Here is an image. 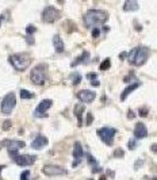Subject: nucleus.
I'll list each match as a JSON object with an SVG mask.
<instances>
[{
  "label": "nucleus",
  "mask_w": 157,
  "mask_h": 180,
  "mask_svg": "<svg viewBox=\"0 0 157 180\" xmlns=\"http://www.w3.org/2000/svg\"><path fill=\"white\" fill-rule=\"evenodd\" d=\"M108 19V14L103 10H90L84 14V26L88 28L98 27Z\"/></svg>",
  "instance_id": "1"
},
{
  "label": "nucleus",
  "mask_w": 157,
  "mask_h": 180,
  "mask_svg": "<svg viewBox=\"0 0 157 180\" xmlns=\"http://www.w3.org/2000/svg\"><path fill=\"white\" fill-rule=\"evenodd\" d=\"M150 56V50L145 46H137L130 50L129 53V62L134 67H141L148 61Z\"/></svg>",
  "instance_id": "2"
},
{
  "label": "nucleus",
  "mask_w": 157,
  "mask_h": 180,
  "mask_svg": "<svg viewBox=\"0 0 157 180\" xmlns=\"http://www.w3.org/2000/svg\"><path fill=\"white\" fill-rule=\"evenodd\" d=\"M8 61H10L11 65H12L16 71H21V72L26 71V69L30 67V64H31V58L26 53L12 54V56H10Z\"/></svg>",
  "instance_id": "3"
},
{
  "label": "nucleus",
  "mask_w": 157,
  "mask_h": 180,
  "mask_svg": "<svg viewBox=\"0 0 157 180\" xmlns=\"http://www.w3.org/2000/svg\"><path fill=\"white\" fill-rule=\"evenodd\" d=\"M30 79L34 83L35 85H43L46 81V65L43 64H39L31 71L30 74Z\"/></svg>",
  "instance_id": "4"
},
{
  "label": "nucleus",
  "mask_w": 157,
  "mask_h": 180,
  "mask_svg": "<svg viewBox=\"0 0 157 180\" xmlns=\"http://www.w3.org/2000/svg\"><path fill=\"white\" fill-rule=\"evenodd\" d=\"M117 134V129L114 127H110V126H106V127H102L98 130V135L100 137V140L104 142L107 146H111L114 144V137Z\"/></svg>",
  "instance_id": "5"
},
{
  "label": "nucleus",
  "mask_w": 157,
  "mask_h": 180,
  "mask_svg": "<svg viewBox=\"0 0 157 180\" xmlns=\"http://www.w3.org/2000/svg\"><path fill=\"white\" fill-rule=\"evenodd\" d=\"M60 18H61L60 10L52 7V6L46 7L45 10L42 11V21L45 22V23H54V22L58 21Z\"/></svg>",
  "instance_id": "6"
},
{
  "label": "nucleus",
  "mask_w": 157,
  "mask_h": 180,
  "mask_svg": "<svg viewBox=\"0 0 157 180\" xmlns=\"http://www.w3.org/2000/svg\"><path fill=\"white\" fill-rule=\"evenodd\" d=\"M11 156V159L14 160L15 162H16L18 165L21 167H28V165H33L35 162V156H28V154H18L16 152H8Z\"/></svg>",
  "instance_id": "7"
},
{
  "label": "nucleus",
  "mask_w": 157,
  "mask_h": 180,
  "mask_svg": "<svg viewBox=\"0 0 157 180\" xmlns=\"http://www.w3.org/2000/svg\"><path fill=\"white\" fill-rule=\"evenodd\" d=\"M15 104H16V98H15V94H7L4 96V99L1 100V113L8 115V114L12 113V110L15 108Z\"/></svg>",
  "instance_id": "8"
},
{
  "label": "nucleus",
  "mask_w": 157,
  "mask_h": 180,
  "mask_svg": "<svg viewBox=\"0 0 157 180\" xmlns=\"http://www.w3.org/2000/svg\"><path fill=\"white\" fill-rule=\"evenodd\" d=\"M42 173L46 176H63V175H66V169L54 164H46L42 167Z\"/></svg>",
  "instance_id": "9"
},
{
  "label": "nucleus",
  "mask_w": 157,
  "mask_h": 180,
  "mask_svg": "<svg viewBox=\"0 0 157 180\" xmlns=\"http://www.w3.org/2000/svg\"><path fill=\"white\" fill-rule=\"evenodd\" d=\"M53 102L50 99H43L39 102L38 107H37V110H35V117L37 118H42V117H48V114H46V111L52 107Z\"/></svg>",
  "instance_id": "10"
},
{
  "label": "nucleus",
  "mask_w": 157,
  "mask_h": 180,
  "mask_svg": "<svg viewBox=\"0 0 157 180\" xmlns=\"http://www.w3.org/2000/svg\"><path fill=\"white\" fill-rule=\"evenodd\" d=\"M7 146L8 148V152H18L19 149H22V148H25L26 146V144L23 141H18V140H11V141H3V142H0V148L1 146Z\"/></svg>",
  "instance_id": "11"
},
{
  "label": "nucleus",
  "mask_w": 157,
  "mask_h": 180,
  "mask_svg": "<svg viewBox=\"0 0 157 180\" xmlns=\"http://www.w3.org/2000/svg\"><path fill=\"white\" fill-rule=\"evenodd\" d=\"M96 94L94 91H88V89H81L77 92V99L83 103H91L95 100Z\"/></svg>",
  "instance_id": "12"
},
{
  "label": "nucleus",
  "mask_w": 157,
  "mask_h": 180,
  "mask_svg": "<svg viewBox=\"0 0 157 180\" xmlns=\"http://www.w3.org/2000/svg\"><path fill=\"white\" fill-rule=\"evenodd\" d=\"M83 156H84V152H83V146H81V144L79 141L75 142L73 145V157H75V161L73 164H72V167H76L80 164L81 159H83Z\"/></svg>",
  "instance_id": "13"
},
{
  "label": "nucleus",
  "mask_w": 157,
  "mask_h": 180,
  "mask_svg": "<svg viewBox=\"0 0 157 180\" xmlns=\"http://www.w3.org/2000/svg\"><path fill=\"white\" fill-rule=\"evenodd\" d=\"M148 135V129L144 123H137L134 127V137L136 140H141V138H145Z\"/></svg>",
  "instance_id": "14"
},
{
  "label": "nucleus",
  "mask_w": 157,
  "mask_h": 180,
  "mask_svg": "<svg viewBox=\"0 0 157 180\" xmlns=\"http://www.w3.org/2000/svg\"><path fill=\"white\" fill-rule=\"evenodd\" d=\"M48 138L45 137V135H42V134H39V135H37L35 137V140L31 142V148H34V149H41V148H43V146H46L48 145Z\"/></svg>",
  "instance_id": "15"
},
{
  "label": "nucleus",
  "mask_w": 157,
  "mask_h": 180,
  "mask_svg": "<svg viewBox=\"0 0 157 180\" xmlns=\"http://www.w3.org/2000/svg\"><path fill=\"white\" fill-rule=\"evenodd\" d=\"M84 111H85V107H84V104H76L73 108V113L75 115H76L77 118V123H79V126H83V114Z\"/></svg>",
  "instance_id": "16"
},
{
  "label": "nucleus",
  "mask_w": 157,
  "mask_h": 180,
  "mask_svg": "<svg viewBox=\"0 0 157 180\" xmlns=\"http://www.w3.org/2000/svg\"><path fill=\"white\" fill-rule=\"evenodd\" d=\"M141 85V83H138V81H134V83H131V84L127 87L126 89H123V92H122V95H121V100H126V98L131 94L134 89H137L138 87Z\"/></svg>",
  "instance_id": "17"
},
{
  "label": "nucleus",
  "mask_w": 157,
  "mask_h": 180,
  "mask_svg": "<svg viewBox=\"0 0 157 180\" xmlns=\"http://www.w3.org/2000/svg\"><path fill=\"white\" fill-rule=\"evenodd\" d=\"M53 45H54V49H56L57 53H63L64 52V42L58 34L53 37Z\"/></svg>",
  "instance_id": "18"
},
{
  "label": "nucleus",
  "mask_w": 157,
  "mask_h": 180,
  "mask_svg": "<svg viewBox=\"0 0 157 180\" xmlns=\"http://www.w3.org/2000/svg\"><path fill=\"white\" fill-rule=\"evenodd\" d=\"M88 60H90V53H88L87 50H85V52H83V53H81V56H80V57H77L76 60H75L73 62L70 64V67H72V68H75V67H76V65H80V64L87 62Z\"/></svg>",
  "instance_id": "19"
},
{
  "label": "nucleus",
  "mask_w": 157,
  "mask_h": 180,
  "mask_svg": "<svg viewBox=\"0 0 157 180\" xmlns=\"http://www.w3.org/2000/svg\"><path fill=\"white\" fill-rule=\"evenodd\" d=\"M138 1L137 0H126L125 6H123V10L125 11H137L138 10Z\"/></svg>",
  "instance_id": "20"
},
{
  "label": "nucleus",
  "mask_w": 157,
  "mask_h": 180,
  "mask_svg": "<svg viewBox=\"0 0 157 180\" xmlns=\"http://www.w3.org/2000/svg\"><path fill=\"white\" fill-rule=\"evenodd\" d=\"M21 98L22 99H33L34 98V94H31L27 89H21Z\"/></svg>",
  "instance_id": "21"
},
{
  "label": "nucleus",
  "mask_w": 157,
  "mask_h": 180,
  "mask_svg": "<svg viewBox=\"0 0 157 180\" xmlns=\"http://www.w3.org/2000/svg\"><path fill=\"white\" fill-rule=\"evenodd\" d=\"M110 67H111V61H110V58H106V60H103V62L100 64V71H107Z\"/></svg>",
  "instance_id": "22"
},
{
  "label": "nucleus",
  "mask_w": 157,
  "mask_h": 180,
  "mask_svg": "<svg viewBox=\"0 0 157 180\" xmlns=\"http://www.w3.org/2000/svg\"><path fill=\"white\" fill-rule=\"evenodd\" d=\"M72 79H73V81H72V84L73 85H77L81 81V76L79 73H76V74H72Z\"/></svg>",
  "instance_id": "23"
},
{
  "label": "nucleus",
  "mask_w": 157,
  "mask_h": 180,
  "mask_svg": "<svg viewBox=\"0 0 157 180\" xmlns=\"http://www.w3.org/2000/svg\"><path fill=\"white\" fill-rule=\"evenodd\" d=\"M35 31H37V28H35V26H33V25H28L27 27H26V33H27V35H31V34H34Z\"/></svg>",
  "instance_id": "24"
},
{
  "label": "nucleus",
  "mask_w": 157,
  "mask_h": 180,
  "mask_svg": "<svg viewBox=\"0 0 157 180\" xmlns=\"http://www.w3.org/2000/svg\"><path fill=\"white\" fill-rule=\"evenodd\" d=\"M21 180H30V171H23L21 175Z\"/></svg>",
  "instance_id": "25"
},
{
  "label": "nucleus",
  "mask_w": 157,
  "mask_h": 180,
  "mask_svg": "<svg viewBox=\"0 0 157 180\" xmlns=\"http://www.w3.org/2000/svg\"><path fill=\"white\" fill-rule=\"evenodd\" d=\"M92 120H94V117H92V114H91V113H88V114H87V117H85V125H87V126H90V125L92 123Z\"/></svg>",
  "instance_id": "26"
},
{
  "label": "nucleus",
  "mask_w": 157,
  "mask_h": 180,
  "mask_svg": "<svg viewBox=\"0 0 157 180\" xmlns=\"http://www.w3.org/2000/svg\"><path fill=\"white\" fill-rule=\"evenodd\" d=\"M114 156H115V157H123V156H125V152H123L122 149H117L115 152H114Z\"/></svg>",
  "instance_id": "27"
},
{
  "label": "nucleus",
  "mask_w": 157,
  "mask_h": 180,
  "mask_svg": "<svg viewBox=\"0 0 157 180\" xmlns=\"http://www.w3.org/2000/svg\"><path fill=\"white\" fill-rule=\"evenodd\" d=\"M138 113H140L141 117H146L148 113H149V110L145 108V107H142V108H140V111H138Z\"/></svg>",
  "instance_id": "28"
},
{
  "label": "nucleus",
  "mask_w": 157,
  "mask_h": 180,
  "mask_svg": "<svg viewBox=\"0 0 157 180\" xmlns=\"http://www.w3.org/2000/svg\"><path fill=\"white\" fill-rule=\"evenodd\" d=\"M99 35H100V30H99L98 27H95L94 30H92V37H94V38H98Z\"/></svg>",
  "instance_id": "29"
},
{
  "label": "nucleus",
  "mask_w": 157,
  "mask_h": 180,
  "mask_svg": "<svg viewBox=\"0 0 157 180\" xmlns=\"http://www.w3.org/2000/svg\"><path fill=\"white\" fill-rule=\"evenodd\" d=\"M87 157H88V162H90V164H92V165H98V162H96V160H95L91 154H87Z\"/></svg>",
  "instance_id": "30"
},
{
  "label": "nucleus",
  "mask_w": 157,
  "mask_h": 180,
  "mask_svg": "<svg viewBox=\"0 0 157 180\" xmlns=\"http://www.w3.org/2000/svg\"><path fill=\"white\" fill-rule=\"evenodd\" d=\"M11 127V120H4V123H3V130L7 131L8 129Z\"/></svg>",
  "instance_id": "31"
},
{
  "label": "nucleus",
  "mask_w": 157,
  "mask_h": 180,
  "mask_svg": "<svg viewBox=\"0 0 157 180\" xmlns=\"http://www.w3.org/2000/svg\"><path fill=\"white\" fill-rule=\"evenodd\" d=\"M127 145H129L130 149H136V141H133V140H131V141H129V144H127Z\"/></svg>",
  "instance_id": "32"
},
{
  "label": "nucleus",
  "mask_w": 157,
  "mask_h": 180,
  "mask_svg": "<svg viewBox=\"0 0 157 180\" xmlns=\"http://www.w3.org/2000/svg\"><path fill=\"white\" fill-rule=\"evenodd\" d=\"M91 84L94 85V87H99V85H100V83H99V80H96V79H95V80H92Z\"/></svg>",
  "instance_id": "33"
},
{
  "label": "nucleus",
  "mask_w": 157,
  "mask_h": 180,
  "mask_svg": "<svg viewBox=\"0 0 157 180\" xmlns=\"http://www.w3.org/2000/svg\"><path fill=\"white\" fill-rule=\"evenodd\" d=\"M27 43H28V45L34 43V38H31V35H27Z\"/></svg>",
  "instance_id": "34"
},
{
  "label": "nucleus",
  "mask_w": 157,
  "mask_h": 180,
  "mask_svg": "<svg viewBox=\"0 0 157 180\" xmlns=\"http://www.w3.org/2000/svg\"><path fill=\"white\" fill-rule=\"evenodd\" d=\"M127 117H129V119H133V118H134V117H136V115H134V113H133V111H131V110H130V111H129V113H127Z\"/></svg>",
  "instance_id": "35"
},
{
  "label": "nucleus",
  "mask_w": 157,
  "mask_h": 180,
  "mask_svg": "<svg viewBox=\"0 0 157 180\" xmlns=\"http://www.w3.org/2000/svg\"><path fill=\"white\" fill-rule=\"evenodd\" d=\"M87 79H91V80H95L96 79V73H91V74H88Z\"/></svg>",
  "instance_id": "36"
},
{
  "label": "nucleus",
  "mask_w": 157,
  "mask_h": 180,
  "mask_svg": "<svg viewBox=\"0 0 157 180\" xmlns=\"http://www.w3.org/2000/svg\"><path fill=\"white\" fill-rule=\"evenodd\" d=\"M152 150H153V153H156V144H153V146H152Z\"/></svg>",
  "instance_id": "37"
},
{
  "label": "nucleus",
  "mask_w": 157,
  "mask_h": 180,
  "mask_svg": "<svg viewBox=\"0 0 157 180\" xmlns=\"http://www.w3.org/2000/svg\"><path fill=\"white\" fill-rule=\"evenodd\" d=\"M100 180H106V176H102V177H100Z\"/></svg>",
  "instance_id": "38"
},
{
  "label": "nucleus",
  "mask_w": 157,
  "mask_h": 180,
  "mask_svg": "<svg viewBox=\"0 0 157 180\" xmlns=\"http://www.w3.org/2000/svg\"><path fill=\"white\" fill-rule=\"evenodd\" d=\"M0 25H1V18H0Z\"/></svg>",
  "instance_id": "39"
},
{
  "label": "nucleus",
  "mask_w": 157,
  "mask_h": 180,
  "mask_svg": "<svg viewBox=\"0 0 157 180\" xmlns=\"http://www.w3.org/2000/svg\"><path fill=\"white\" fill-rule=\"evenodd\" d=\"M88 180H94V179H88Z\"/></svg>",
  "instance_id": "40"
}]
</instances>
